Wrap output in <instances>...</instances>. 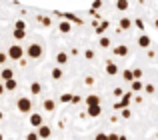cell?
<instances>
[{
	"label": "cell",
	"instance_id": "47",
	"mask_svg": "<svg viewBox=\"0 0 158 140\" xmlns=\"http://www.w3.org/2000/svg\"><path fill=\"white\" fill-rule=\"evenodd\" d=\"M0 140H4V134L2 132H0Z\"/></svg>",
	"mask_w": 158,
	"mask_h": 140
},
{
	"label": "cell",
	"instance_id": "50",
	"mask_svg": "<svg viewBox=\"0 0 158 140\" xmlns=\"http://www.w3.org/2000/svg\"><path fill=\"white\" fill-rule=\"evenodd\" d=\"M154 140H156V138H154Z\"/></svg>",
	"mask_w": 158,
	"mask_h": 140
},
{
	"label": "cell",
	"instance_id": "26",
	"mask_svg": "<svg viewBox=\"0 0 158 140\" xmlns=\"http://www.w3.org/2000/svg\"><path fill=\"white\" fill-rule=\"evenodd\" d=\"M70 100H72V94H70V92H64L60 96V102H62V104H70Z\"/></svg>",
	"mask_w": 158,
	"mask_h": 140
},
{
	"label": "cell",
	"instance_id": "2",
	"mask_svg": "<svg viewBox=\"0 0 158 140\" xmlns=\"http://www.w3.org/2000/svg\"><path fill=\"white\" fill-rule=\"evenodd\" d=\"M16 110H18L20 114H30L32 112V100L28 96H20L18 100H16Z\"/></svg>",
	"mask_w": 158,
	"mask_h": 140
},
{
	"label": "cell",
	"instance_id": "23",
	"mask_svg": "<svg viewBox=\"0 0 158 140\" xmlns=\"http://www.w3.org/2000/svg\"><path fill=\"white\" fill-rule=\"evenodd\" d=\"M128 6H130L128 0H116V10H118V12H126Z\"/></svg>",
	"mask_w": 158,
	"mask_h": 140
},
{
	"label": "cell",
	"instance_id": "34",
	"mask_svg": "<svg viewBox=\"0 0 158 140\" xmlns=\"http://www.w3.org/2000/svg\"><path fill=\"white\" fill-rule=\"evenodd\" d=\"M80 102H82V96H78V94H72V100H70V104L76 106V104H80Z\"/></svg>",
	"mask_w": 158,
	"mask_h": 140
},
{
	"label": "cell",
	"instance_id": "38",
	"mask_svg": "<svg viewBox=\"0 0 158 140\" xmlns=\"http://www.w3.org/2000/svg\"><path fill=\"white\" fill-rule=\"evenodd\" d=\"M84 84H86V86H92V84H94V76H86V78H84Z\"/></svg>",
	"mask_w": 158,
	"mask_h": 140
},
{
	"label": "cell",
	"instance_id": "43",
	"mask_svg": "<svg viewBox=\"0 0 158 140\" xmlns=\"http://www.w3.org/2000/svg\"><path fill=\"white\" fill-rule=\"evenodd\" d=\"M4 92H6V90H4V84H2V82H0V96H2Z\"/></svg>",
	"mask_w": 158,
	"mask_h": 140
},
{
	"label": "cell",
	"instance_id": "37",
	"mask_svg": "<svg viewBox=\"0 0 158 140\" xmlns=\"http://www.w3.org/2000/svg\"><path fill=\"white\" fill-rule=\"evenodd\" d=\"M14 28H26V22H24V20H16V22H14Z\"/></svg>",
	"mask_w": 158,
	"mask_h": 140
},
{
	"label": "cell",
	"instance_id": "5",
	"mask_svg": "<svg viewBox=\"0 0 158 140\" xmlns=\"http://www.w3.org/2000/svg\"><path fill=\"white\" fill-rule=\"evenodd\" d=\"M28 124H30V126H34V128L42 126V124H44L42 114H38V112H30V116H28Z\"/></svg>",
	"mask_w": 158,
	"mask_h": 140
},
{
	"label": "cell",
	"instance_id": "30",
	"mask_svg": "<svg viewBox=\"0 0 158 140\" xmlns=\"http://www.w3.org/2000/svg\"><path fill=\"white\" fill-rule=\"evenodd\" d=\"M94 56H96V54H94L92 48H86V50H84V58L86 60H94Z\"/></svg>",
	"mask_w": 158,
	"mask_h": 140
},
{
	"label": "cell",
	"instance_id": "8",
	"mask_svg": "<svg viewBox=\"0 0 158 140\" xmlns=\"http://www.w3.org/2000/svg\"><path fill=\"white\" fill-rule=\"evenodd\" d=\"M54 60H56V64L58 66H64V64H68V52H64V50H60V52H56V56H54Z\"/></svg>",
	"mask_w": 158,
	"mask_h": 140
},
{
	"label": "cell",
	"instance_id": "16",
	"mask_svg": "<svg viewBox=\"0 0 158 140\" xmlns=\"http://www.w3.org/2000/svg\"><path fill=\"white\" fill-rule=\"evenodd\" d=\"M12 38L14 40H24L26 38V28H14V30H12Z\"/></svg>",
	"mask_w": 158,
	"mask_h": 140
},
{
	"label": "cell",
	"instance_id": "28",
	"mask_svg": "<svg viewBox=\"0 0 158 140\" xmlns=\"http://www.w3.org/2000/svg\"><path fill=\"white\" fill-rule=\"evenodd\" d=\"M132 24H134V26L138 28V30H144V28H146V26H144V20H142V18H136V20H132Z\"/></svg>",
	"mask_w": 158,
	"mask_h": 140
},
{
	"label": "cell",
	"instance_id": "19",
	"mask_svg": "<svg viewBox=\"0 0 158 140\" xmlns=\"http://www.w3.org/2000/svg\"><path fill=\"white\" fill-rule=\"evenodd\" d=\"M42 108L46 110V112H54V110H56V102H54L52 98H46V100L42 102Z\"/></svg>",
	"mask_w": 158,
	"mask_h": 140
},
{
	"label": "cell",
	"instance_id": "6",
	"mask_svg": "<svg viewBox=\"0 0 158 140\" xmlns=\"http://www.w3.org/2000/svg\"><path fill=\"white\" fill-rule=\"evenodd\" d=\"M36 134H38L40 140H46V138L52 136V128L48 124H42V126H38V128H36Z\"/></svg>",
	"mask_w": 158,
	"mask_h": 140
},
{
	"label": "cell",
	"instance_id": "17",
	"mask_svg": "<svg viewBox=\"0 0 158 140\" xmlns=\"http://www.w3.org/2000/svg\"><path fill=\"white\" fill-rule=\"evenodd\" d=\"M16 88H18V82H16L14 78H10V80H4V90H6V92H14Z\"/></svg>",
	"mask_w": 158,
	"mask_h": 140
},
{
	"label": "cell",
	"instance_id": "31",
	"mask_svg": "<svg viewBox=\"0 0 158 140\" xmlns=\"http://www.w3.org/2000/svg\"><path fill=\"white\" fill-rule=\"evenodd\" d=\"M142 92H146V94H156L154 84H144V90H142Z\"/></svg>",
	"mask_w": 158,
	"mask_h": 140
},
{
	"label": "cell",
	"instance_id": "24",
	"mask_svg": "<svg viewBox=\"0 0 158 140\" xmlns=\"http://www.w3.org/2000/svg\"><path fill=\"white\" fill-rule=\"evenodd\" d=\"M38 22L42 24V26H46V28H48V26H52V20L48 18V16H42V14L38 16Z\"/></svg>",
	"mask_w": 158,
	"mask_h": 140
},
{
	"label": "cell",
	"instance_id": "12",
	"mask_svg": "<svg viewBox=\"0 0 158 140\" xmlns=\"http://www.w3.org/2000/svg\"><path fill=\"white\" fill-rule=\"evenodd\" d=\"M58 30H60L62 34H70V32H72V22H68V20H60Z\"/></svg>",
	"mask_w": 158,
	"mask_h": 140
},
{
	"label": "cell",
	"instance_id": "45",
	"mask_svg": "<svg viewBox=\"0 0 158 140\" xmlns=\"http://www.w3.org/2000/svg\"><path fill=\"white\" fill-rule=\"evenodd\" d=\"M2 118H4V112H2V110H0V120H2Z\"/></svg>",
	"mask_w": 158,
	"mask_h": 140
},
{
	"label": "cell",
	"instance_id": "35",
	"mask_svg": "<svg viewBox=\"0 0 158 140\" xmlns=\"http://www.w3.org/2000/svg\"><path fill=\"white\" fill-rule=\"evenodd\" d=\"M94 140H108V134L106 132H98L96 136H94Z\"/></svg>",
	"mask_w": 158,
	"mask_h": 140
},
{
	"label": "cell",
	"instance_id": "7",
	"mask_svg": "<svg viewBox=\"0 0 158 140\" xmlns=\"http://www.w3.org/2000/svg\"><path fill=\"white\" fill-rule=\"evenodd\" d=\"M92 26H94V32H96L98 36H102V34H104V32L108 30V28H110V22H106V20H102V22H94Z\"/></svg>",
	"mask_w": 158,
	"mask_h": 140
},
{
	"label": "cell",
	"instance_id": "36",
	"mask_svg": "<svg viewBox=\"0 0 158 140\" xmlns=\"http://www.w3.org/2000/svg\"><path fill=\"white\" fill-rule=\"evenodd\" d=\"M26 140H40V138H38V134H36V132H28L26 134Z\"/></svg>",
	"mask_w": 158,
	"mask_h": 140
},
{
	"label": "cell",
	"instance_id": "41",
	"mask_svg": "<svg viewBox=\"0 0 158 140\" xmlns=\"http://www.w3.org/2000/svg\"><path fill=\"white\" fill-rule=\"evenodd\" d=\"M120 138V134H116V132H110L108 134V140H118Z\"/></svg>",
	"mask_w": 158,
	"mask_h": 140
},
{
	"label": "cell",
	"instance_id": "49",
	"mask_svg": "<svg viewBox=\"0 0 158 140\" xmlns=\"http://www.w3.org/2000/svg\"><path fill=\"white\" fill-rule=\"evenodd\" d=\"M0 82H2V80H0Z\"/></svg>",
	"mask_w": 158,
	"mask_h": 140
},
{
	"label": "cell",
	"instance_id": "13",
	"mask_svg": "<svg viewBox=\"0 0 158 140\" xmlns=\"http://www.w3.org/2000/svg\"><path fill=\"white\" fill-rule=\"evenodd\" d=\"M150 44H152V40H150L148 34H140L138 36V46L140 48H150Z\"/></svg>",
	"mask_w": 158,
	"mask_h": 140
},
{
	"label": "cell",
	"instance_id": "1",
	"mask_svg": "<svg viewBox=\"0 0 158 140\" xmlns=\"http://www.w3.org/2000/svg\"><path fill=\"white\" fill-rule=\"evenodd\" d=\"M24 54H26L30 60H38V58H42V54H44V48L40 46L38 42H32V44H28V48L24 50Z\"/></svg>",
	"mask_w": 158,
	"mask_h": 140
},
{
	"label": "cell",
	"instance_id": "33",
	"mask_svg": "<svg viewBox=\"0 0 158 140\" xmlns=\"http://www.w3.org/2000/svg\"><path fill=\"white\" fill-rule=\"evenodd\" d=\"M112 94H114V96H116V98H122V94H124V90H122V88H120V86H116V88H114V90H112Z\"/></svg>",
	"mask_w": 158,
	"mask_h": 140
},
{
	"label": "cell",
	"instance_id": "29",
	"mask_svg": "<svg viewBox=\"0 0 158 140\" xmlns=\"http://www.w3.org/2000/svg\"><path fill=\"white\" fill-rule=\"evenodd\" d=\"M122 78H124L126 82H132V80H134V76H132V70H124V72H122Z\"/></svg>",
	"mask_w": 158,
	"mask_h": 140
},
{
	"label": "cell",
	"instance_id": "21",
	"mask_svg": "<svg viewBox=\"0 0 158 140\" xmlns=\"http://www.w3.org/2000/svg\"><path fill=\"white\" fill-rule=\"evenodd\" d=\"M10 78H14V72H12V68H2V72H0V80H10Z\"/></svg>",
	"mask_w": 158,
	"mask_h": 140
},
{
	"label": "cell",
	"instance_id": "25",
	"mask_svg": "<svg viewBox=\"0 0 158 140\" xmlns=\"http://www.w3.org/2000/svg\"><path fill=\"white\" fill-rule=\"evenodd\" d=\"M98 44H100V48H108L110 46V38H108V36H100V40H98Z\"/></svg>",
	"mask_w": 158,
	"mask_h": 140
},
{
	"label": "cell",
	"instance_id": "39",
	"mask_svg": "<svg viewBox=\"0 0 158 140\" xmlns=\"http://www.w3.org/2000/svg\"><path fill=\"white\" fill-rule=\"evenodd\" d=\"M100 6H102V0H94V4H92V8H90V10H98Z\"/></svg>",
	"mask_w": 158,
	"mask_h": 140
},
{
	"label": "cell",
	"instance_id": "4",
	"mask_svg": "<svg viewBox=\"0 0 158 140\" xmlns=\"http://www.w3.org/2000/svg\"><path fill=\"white\" fill-rule=\"evenodd\" d=\"M132 98H134V92H124V94H122V98H120V100L114 104V110H118V112H120L122 108H130Z\"/></svg>",
	"mask_w": 158,
	"mask_h": 140
},
{
	"label": "cell",
	"instance_id": "44",
	"mask_svg": "<svg viewBox=\"0 0 158 140\" xmlns=\"http://www.w3.org/2000/svg\"><path fill=\"white\" fill-rule=\"evenodd\" d=\"M154 28L158 30V18H154Z\"/></svg>",
	"mask_w": 158,
	"mask_h": 140
},
{
	"label": "cell",
	"instance_id": "10",
	"mask_svg": "<svg viewBox=\"0 0 158 140\" xmlns=\"http://www.w3.org/2000/svg\"><path fill=\"white\" fill-rule=\"evenodd\" d=\"M102 114V106H88L86 108V116H90V118H98Z\"/></svg>",
	"mask_w": 158,
	"mask_h": 140
},
{
	"label": "cell",
	"instance_id": "27",
	"mask_svg": "<svg viewBox=\"0 0 158 140\" xmlns=\"http://www.w3.org/2000/svg\"><path fill=\"white\" fill-rule=\"evenodd\" d=\"M120 116H122L124 120H128V118H132V110L130 108H122L120 110Z\"/></svg>",
	"mask_w": 158,
	"mask_h": 140
},
{
	"label": "cell",
	"instance_id": "20",
	"mask_svg": "<svg viewBox=\"0 0 158 140\" xmlns=\"http://www.w3.org/2000/svg\"><path fill=\"white\" fill-rule=\"evenodd\" d=\"M142 90H144L142 80H132L130 82V92H142Z\"/></svg>",
	"mask_w": 158,
	"mask_h": 140
},
{
	"label": "cell",
	"instance_id": "32",
	"mask_svg": "<svg viewBox=\"0 0 158 140\" xmlns=\"http://www.w3.org/2000/svg\"><path fill=\"white\" fill-rule=\"evenodd\" d=\"M142 68H134L132 70V76H134V80H140V78H142Z\"/></svg>",
	"mask_w": 158,
	"mask_h": 140
},
{
	"label": "cell",
	"instance_id": "40",
	"mask_svg": "<svg viewBox=\"0 0 158 140\" xmlns=\"http://www.w3.org/2000/svg\"><path fill=\"white\" fill-rule=\"evenodd\" d=\"M6 60H8V54L6 52H0V64H6Z\"/></svg>",
	"mask_w": 158,
	"mask_h": 140
},
{
	"label": "cell",
	"instance_id": "9",
	"mask_svg": "<svg viewBox=\"0 0 158 140\" xmlns=\"http://www.w3.org/2000/svg\"><path fill=\"white\" fill-rule=\"evenodd\" d=\"M84 102H86V108H88V106H100V96H98V94H88V96L84 98Z\"/></svg>",
	"mask_w": 158,
	"mask_h": 140
},
{
	"label": "cell",
	"instance_id": "18",
	"mask_svg": "<svg viewBox=\"0 0 158 140\" xmlns=\"http://www.w3.org/2000/svg\"><path fill=\"white\" fill-rule=\"evenodd\" d=\"M28 92H30L32 96H38V94H42V84H40V82H32L30 88H28Z\"/></svg>",
	"mask_w": 158,
	"mask_h": 140
},
{
	"label": "cell",
	"instance_id": "3",
	"mask_svg": "<svg viewBox=\"0 0 158 140\" xmlns=\"http://www.w3.org/2000/svg\"><path fill=\"white\" fill-rule=\"evenodd\" d=\"M6 54H8V60H22L24 58V48L20 44H10Z\"/></svg>",
	"mask_w": 158,
	"mask_h": 140
},
{
	"label": "cell",
	"instance_id": "42",
	"mask_svg": "<svg viewBox=\"0 0 158 140\" xmlns=\"http://www.w3.org/2000/svg\"><path fill=\"white\" fill-rule=\"evenodd\" d=\"M70 54H72V56H78V54H80V52H78V48H76V46H74V48H72V50H70Z\"/></svg>",
	"mask_w": 158,
	"mask_h": 140
},
{
	"label": "cell",
	"instance_id": "14",
	"mask_svg": "<svg viewBox=\"0 0 158 140\" xmlns=\"http://www.w3.org/2000/svg\"><path fill=\"white\" fill-rule=\"evenodd\" d=\"M106 74H108V76H116V74H118V66H116V62H112V60L106 62Z\"/></svg>",
	"mask_w": 158,
	"mask_h": 140
},
{
	"label": "cell",
	"instance_id": "46",
	"mask_svg": "<svg viewBox=\"0 0 158 140\" xmlns=\"http://www.w3.org/2000/svg\"><path fill=\"white\" fill-rule=\"evenodd\" d=\"M118 140H128V138H126V136H120V138H118Z\"/></svg>",
	"mask_w": 158,
	"mask_h": 140
},
{
	"label": "cell",
	"instance_id": "11",
	"mask_svg": "<svg viewBox=\"0 0 158 140\" xmlns=\"http://www.w3.org/2000/svg\"><path fill=\"white\" fill-rule=\"evenodd\" d=\"M128 52H130V50H128L126 44H118V46H114V54H116V56H120V58H126Z\"/></svg>",
	"mask_w": 158,
	"mask_h": 140
},
{
	"label": "cell",
	"instance_id": "15",
	"mask_svg": "<svg viewBox=\"0 0 158 140\" xmlns=\"http://www.w3.org/2000/svg\"><path fill=\"white\" fill-rule=\"evenodd\" d=\"M118 26H120V30H130L134 24H132V20H130V18L122 16V18H120V22H118Z\"/></svg>",
	"mask_w": 158,
	"mask_h": 140
},
{
	"label": "cell",
	"instance_id": "22",
	"mask_svg": "<svg viewBox=\"0 0 158 140\" xmlns=\"http://www.w3.org/2000/svg\"><path fill=\"white\" fill-rule=\"evenodd\" d=\"M50 76L54 78V80H60V78L64 76V72H62V68H60V66H54V68L50 70Z\"/></svg>",
	"mask_w": 158,
	"mask_h": 140
},
{
	"label": "cell",
	"instance_id": "48",
	"mask_svg": "<svg viewBox=\"0 0 158 140\" xmlns=\"http://www.w3.org/2000/svg\"><path fill=\"white\" fill-rule=\"evenodd\" d=\"M156 140H158V132H156Z\"/></svg>",
	"mask_w": 158,
	"mask_h": 140
}]
</instances>
